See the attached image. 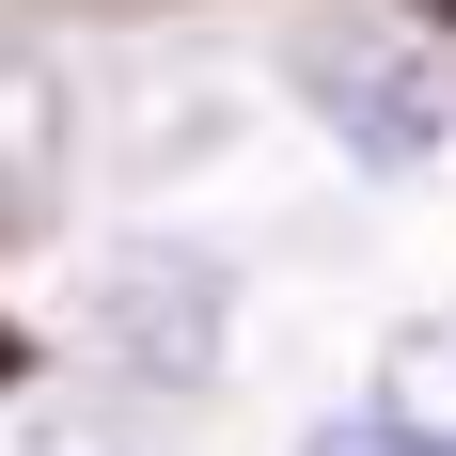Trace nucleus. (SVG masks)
I'll return each instance as SVG.
<instances>
[{"mask_svg": "<svg viewBox=\"0 0 456 456\" xmlns=\"http://www.w3.org/2000/svg\"><path fill=\"white\" fill-rule=\"evenodd\" d=\"M221 330H236V283H221V252L126 236V252L94 268V346H110L142 394H189V378H221Z\"/></svg>", "mask_w": 456, "mask_h": 456, "instance_id": "1", "label": "nucleus"}, {"mask_svg": "<svg viewBox=\"0 0 456 456\" xmlns=\"http://www.w3.org/2000/svg\"><path fill=\"white\" fill-rule=\"evenodd\" d=\"M299 94H315V126L346 142L362 174H425L456 142V79L425 47H394V32H315L299 47Z\"/></svg>", "mask_w": 456, "mask_h": 456, "instance_id": "2", "label": "nucleus"}, {"mask_svg": "<svg viewBox=\"0 0 456 456\" xmlns=\"http://www.w3.org/2000/svg\"><path fill=\"white\" fill-rule=\"evenodd\" d=\"M299 456H441V441H425V425H394V410H330Z\"/></svg>", "mask_w": 456, "mask_h": 456, "instance_id": "3", "label": "nucleus"}]
</instances>
